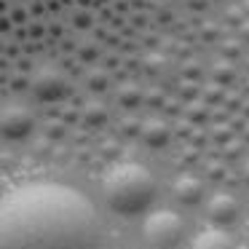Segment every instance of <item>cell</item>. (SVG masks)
<instances>
[{
  "label": "cell",
  "instance_id": "obj_2",
  "mask_svg": "<svg viewBox=\"0 0 249 249\" xmlns=\"http://www.w3.org/2000/svg\"><path fill=\"white\" fill-rule=\"evenodd\" d=\"M156 196V179L142 163H118L105 177V201L118 214H140Z\"/></svg>",
  "mask_w": 249,
  "mask_h": 249
},
{
  "label": "cell",
  "instance_id": "obj_3",
  "mask_svg": "<svg viewBox=\"0 0 249 249\" xmlns=\"http://www.w3.org/2000/svg\"><path fill=\"white\" fill-rule=\"evenodd\" d=\"M182 236V220L174 212H156L145 220V238L150 247H174Z\"/></svg>",
  "mask_w": 249,
  "mask_h": 249
},
{
  "label": "cell",
  "instance_id": "obj_6",
  "mask_svg": "<svg viewBox=\"0 0 249 249\" xmlns=\"http://www.w3.org/2000/svg\"><path fill=\"white\" fill-rule=\"evenodd\" d=\"M206 209H209V217L214 222H231L233 217H236L238 206H236V201H233V196H214V198L206 204Z\"/></svg>",
  "mask_w": 249,
  "mask_h": 249
},
{
  "label": "cell",
  "instance_id": "obj_7",
  "mask_svg": "<svg viewBox=\"0 0 249 249\" xmlns=\"http://www.w3.org/2000/svg\"><path fill=\"white\" fill-rule=\"evenodd\" d=\"M193 249H233V241L225 231L220 228H212V231H204L198 238H196Z\"/></svg>",
  "mask_w": 249,
  "mask_h": 249
},
{
  "label": "cell",
  "instance_id": "obj_8",
  "mask_svg": "<svg viewBox=\"0 0 249 249\" xmlns=\"http://www.w3.org/2000/svg\"><path fill=\"white\" fill-rule=\"evenodd\" d=\"M174 193H177V198L185 201V204H196V201H201L204 190H201V182H196L193 177H182L177 182V188H174Z\"/></svg>",
  "mask_w": 249,
  "mask_h": 249
},
{
  "label": "cell",
  "instance_id": "obj_1",
  "mask_svg": "<svg viewBox=\"0 0 249 249\" xmlns=\"http://www.w3.org/2000/svg\"><path fill=\"white\" fill-rule=\"evenodd\" d=\"M0 249H99V217L70 185H19L0 198Z\"/></svg>",
  "mask_w": 249,
  "mask_h": 249
},
{
  "label": "cell",
  "instance_id": "obj_10",
  "mask_svg": "<svg viewBox=\"0 0 249 249\" xmlns=\"http://www.w3.org/2000/svg\"><path fill=\"white\" fill-rule=\"evenodd\" d=\"M244 177L249 179V163H247V166H244Z\"/></svg>",
  "mask_w": 249,
  "mask_h": 249
},
{
  "label": "cell",
  "instance_id": "obj_9",
  "mask_svg": "<svg viewBox=\"0 0 249 249\" xmlns=\"http://www.w3.org/2000/svg\"><path fill=\"white\" fill-rule=\"evenodd\" d=\"M147 142H150V145H161V142H166V129H158V131H153L150 126H147Z\"/></svg>",
  "mask_w": 249,
  "mask_h": 249
},
{
  "label": "cell",
  "instance_id": "obj_5",
  "mask_svg": "<svg viewBox=\"0 0 249 249\" xmlns=\"http://www.w3.org/2000/svg\"><path fill=\"white\" fill-rule=\"evenodd\" d=\"M62 78H59V72H54V70H43L38 78H35V94H38L40 99H54V97H59L62 94Z\"/></svg>",
  "mask_w": 249,
  "mask_h": 249
},
{
  "label": "cell",
  "instance_id": "obj_4",
  "mask_svg": "<svg viewBox=\"0 0 249 249\" xmlns=\"http://www.w3.org/2000/svg\"><path fill=\"white\" fill-rule=\"evenodd\" d=\"M0 131L11 140H22L33 131V113L22 105H11L0 113Z\"/></svg>",
  "mask_w": 249,
  "mask_h": 249
}]
</instances>
